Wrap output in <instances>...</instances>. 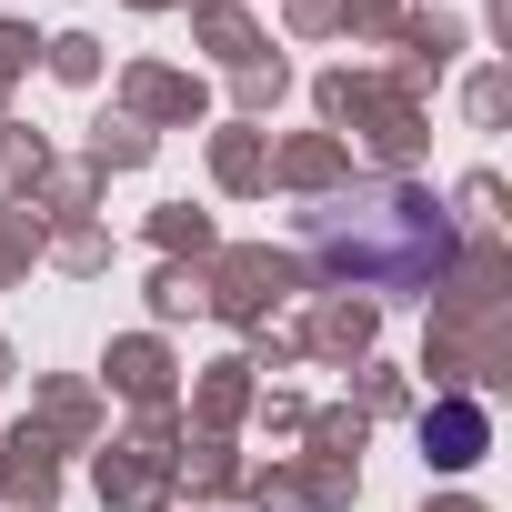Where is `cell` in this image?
<instances>
[{"label": "cell", "instance_id": "cell-2", "mask_svg": "<svg viewBox=\"0 0 512 512\" xmlns=\"http://www.w3.org/2000/svg\"><path fill=\"white\" fill-rule=\"evenodd\" d=\"M422 442H432L442 462H472V452H482V412H472V402H442V412L422 422Z\"/></svg>", "mask_w": 512, "mask_h": 512}, {"label": "cell", "instance_id": "cell-1", "mask_svg": "<svg viewBox=\"0 0 512 512\" xmlns=\"http://www.w3.org/2000/svg\"><path fill=\"white\" fill-rule=\"evenodd\" d=\"M312 251H322V272L362 282V292H422L452 272V211L432 191H352L332 211H312Z\"/></svg>", "mask_w": 512, "mask_h": 512}]
</instances>
